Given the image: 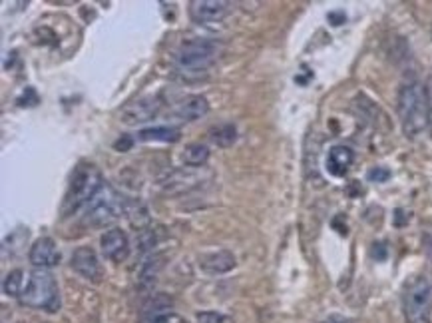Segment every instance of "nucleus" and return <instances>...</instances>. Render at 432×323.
<instances>
[{
  "label": "nucleus",
  "mask_w": 432,
  "mask_h": 323,
  "mask_svg": "<svg viewBox=\"0 0 432 323\" xmlns=\"http://www.w3.org/2000/svg\"><path fill=\"white\" fill-rule=\"evenodd\" d=\"M396 112L402 132L407 138H417L428 128L431 114H428V98H426V86L414 78L400 86L398 98H396Z\"/></svg>",
  "instance_id": "obj_1"
},
{
  "label": "nucleus",
  "mask_w": 432,
  "mask_h": 323,
  "mask_svg": "<svg viewBox=\"0 0 432 323\" xmlns=\"http://www.w3.org/2000/svg\"><path fill=\"white\" fill-rule=\"evenodd\" d=\"M104 188V178L102 172L98 170L96 164L92 162H80L74 167L70 182H68V190L64 194L62 200V215L78 214L82 208L94 200L98 191Z\"/></svg>",
  "instance_id": "obj_2"
},
{
  "label": "nucleus",
  "mask_w": 432,
  "mask_h": 323,
  "mask_svg": "<svg viewBox=\"0 0 432 323\" xmlns=\"http://www.w3.org/2000/svg\"><path fill=\"white\" fill-rule=\"evenodd\" d=\"M18 301L20 305L30 310L56 313L60 310V289L56 284V277L48 270H34L28 275V281L25 284Z\"/></svg>",
  "instance_id": "obj_3"
},
{
  "label": "nucleus",
  "mask_w": 432,
  "mask_h": 323,
  "mask_svg": "<svg viewBox=\"0 0 432 323\" xmlns=\"http://www.w3.org/2000/svg\"><path fill=\"white\" fill-rule=\"evenodd\" d=\"M219 44L207 38H192L185 40L174 54V66L180 74H204L211 68L217 60Z\"/></svg>",
  "instance_id": "obj_4"
},
{
  "label": "nucleus",
  "mask_w": 432,
  "mask_h": 323,
  "mask_svg": "<svg viewBox=\"0 0 432 323\" xmlns=\"http://www.w3.org/2000/svg\"><path fill=\"white\" fill-rule=\"evenodd\" d=\"M402 311L407 323H431L432 319V279L417 275L402 291Z\"/></svg>",
  "instance_id": "obj_5"
},
{
  "label": "nucleus",
  "mask_w": 432,
  "mask_h": 323,
  "mask_svg": "<svg viewBox=\"0 0 432 323\" xmlns=\"http://www.w3.org/2000/svg\"><path fill=\"white\" fill-rule=\"evenodd\" d=\"M124 214H126V198L112 186L104 184V188L94 196V200L86 205L84 220L90 226L104 227L120 220Z\"/></svg>",
  "instance_id": "obj_6"
},
{
  "label": "nucleus",
  "mask_w": 432,
  "mask_h": 323,
  "mask_svg": "<svg viewBox=\"0 0 432 323\" xmlns=\"http://www.w3.org/2000/svg\"><path fill=\"white\" fill-rule=\"evenodd\" d=\"M162 110V102L159 98L154 96H148V98H140V100H133L128 106H124L120 112V120L128 126H136V124H144L154 120Z\"/></svg>",
  "instance_id": "obj_7"
},
{
  "label": "nucleus",
  "mask_w": 432,
  "mask_h": 323,
  "mask_svg": "<svg viewBox=\"0 0 432 323\" xmlns=\"http://www.w3.org/2000/svg\"><path fill=\"white\" fill-rule=\"evenodd\" d=\"M229 6L225 0H193L190 2V16L195 24L209 26L221 23L228 16Z\"/></svg>",
  "instance_id": "obj_8"
},
{
  "label": "nucleus",
  "mask_w": 432,
  "mask_h": 323,
  "mask_svg": "<svg viewBox=\"0 0 432 323\" xmlns=\"http://www.w3.org/2000/svg\"><path fill=\"white\" fill-rule=\"evenodd\" d=\"M72 270L92 284H100L104 277V267L98 253L92 248H78L72 253Z\"/></svg>",
  "instance_id": "obj_9"
},
{
  "label": "nucleus",
  "mask_w": 432,
  "mask_h": 323,
  "mask_svg": "<svg viewBox=\"0 0 432 323\" xmlns=\"http://www.w3.org/2000/svg\"><path fill=\"white\" fill-rule=\"evenodd\" d=\"M100 246H102L104 258L114 263L126 262L128 255H130V239L118 227L108 229L100 239Z\"/></svg>",
  "instance_id": "obj_10"
},
{
  "label": "nucleus",
  "mask_w": 432,
  "mask_h": 323,
  "mask_svg": "<svg viewBox=\"0 0 432 323\" xmlns=\"http://www.w3.org/2000/svg\"><path fill=\"white\" fill-rule=\"evenodd\" d=\"M28 260L38 270H48L60 263V251L52 238H38L28 251Z\"/></svg>",
  "instance_id": "obj_11"
},
{
  "label": "nucleus",
  "mask_w": 432,
  "mask_h": 323,
  "mask_svg": "<svg viewBox=\"0 0 432 323\" xmlns=\"http://www.w3.org/2000/svg\"><path fill=\"white\" fill-rule=\"evenodd\" d=\"M199 267H202V272L209 275L228 274L235 267V255L228 250L207 251V253L199 255Z\"/></svg>",
  "instance_id": "obj_12"
},
{
  "label": "nucleus",
  "mask_w": 432,
  "mask_h": 323,
  "mask_svg": "<svg viewBox=\"0 0 432 323\" xmlns=\"http://www.w3.org/2000/svg\"><path fill=\"white\" fill-rule=\"evenodd\" d=\"M355 162V152L348 146H333L327 156V170L331 176L343 178Z\"/></svg>",
  "instance_id": "obj_13"
},
{
  "label": "nucleus",
  "mask_w": 432,
  "mask_h": 323,
  "mask_svg": "<svg viewBox=\"0 0 432 323\" xmlns=\"http://www.w3.org/2000/svg\"><path fill=\"white\" fill-rule=\"evenodd\" d=\"M209 112V102L205 96H190L185 98L183 102L178 104V108L174 110V116L185 122H193V120H199Z\"/></svg>",
  "instance_id": "obj_14"
},
{
  "label": "nucleus",
  "mask_w": 432,
  "mask_h": 323,
  "mask_svg": "<svg viewBox=\"0 0 432 323\" xmlns=\"http://www.w3.org/2000/svg\"><path fill=\"white\" fill-rule=\"evenodd\" d=\"M180 130L171 126H156V128H144L138 132L136 140L142 142H178L180 140Z\"/></svg>",
  "instance_id": "obj_15"
},
{
  "label": "nucleus",
  "mask_w": 432,
  "mask_h": 323,
  "mask_svg": "<svg viewBox=\"0 0 432 323\" xmlns=\"http://www.w3.org/2000/svg\"><path fill=\"white\" fill-rule=\"evenodd\" d=\"M181 160H183V164H185V166H190V167L204 166L205 162L209 160V148H207L205 144H199V142L188 144V146H185V150H183V154H181Z\"/></svg>",
  "instance_id": "obj_16"
},
{
  "label": "nucleus",
  "mask_w": 432,
  "mask_h": 323,
  "mask_svg": "<svg viewBox=\"0 0 432 323\" xmlns=\"http://www.w3.org/2000/svg\"><path fill=\"white\" fill-rule=\"evenodd\" d=\"M162 260H164V258H162L159 253H154L152 258H148L145 262H142L140 274H138V281H140L142 286L148 287L156 281V275L159 274V270H162V265H164Z\"/></svg>",
  "instance_id": "obj_17"
},
{
  "label": "nucleus",
  "mask_w": 432,
  "mask_h": 323,
  "mask_svg": "<svg viewBox=\"0 0 432 323\" xmlns=\"http://www.w3.org/2000/svg\"><path fill=\"white\" fill-rule=\"evenodd\" d=\"M209 138L219 148H229L237 140V130H235L233 124H219V126L209 130Z\"/></svg>",
  "instance_id": "obj_18"
},
{
  "label": "nucleus",
  "mask_w": 432,
  "mask_h": 323,
  "mask_svg": "<svg viewBox=\"0 0 432 323\" xmlns=\"http://www.w3.org/2000/svg\"><path fill=\"white\" fill-rule=\"evenodd\" d=\"M25 272L22 270H13L2 281V291L8 298H20V293L25 289Z\"/></svg>",
  "instance_id": "obj_19"
},
{
  "label": "nucleus",
  "mask_w": 432,
  "mask_h": 323,
  "mask_svg": "<svg viewBox=\"0 0 432 323\" xmlns=\"http://www.w3.org/2000/svg\"><path fill=\"white\" fill-rule=\"evenodd\" d=\"M197 322L199 323H225L228 317L217 313V311H204V313H197Z\"/></svg>",
  "instance_id": "obj_20"
},
{
  "label": "nucleus",
  "mask_w": 432,
  "mask_h": 323,
  "mask_svg": "<svg viewBox=\"0 0 432 323\" xmlns=\"http://www.w3.org/2000/svg\"><path fill=\"white\" fill-rule=\"evenodd\" d=\"M388 178H391V170H388V167L377 166L369 172V179H371V182H379V184H381V182H386Z\"/></svg>",
  "instance_id": "obj_21"
},
{
  "label": "nucleus",
  "mask_w": 432,
  "mask_h": 323,
  "mask_svg": "<svg viewBox=\"0 0 432 323\" xmlns=\"http://www.w3.org/2000/svg\"><path fill=\"white\" fill-rule=\"evenodd\" d=\"M133 144V138H130V136H124V138H120L118 142L114 144V148L118 150V152H128L130 148H132Z\"/></svg>",
  "instance_id": "obj_22"
},
{
  "label": "nucleus",
  "mask_w": 432,
  "mask_h": 323,
  "mask_svg": "<svg viewBox=\"0 0 432 323\" xmlns=\"http://www.w3.org/2000/svg\"><path fill=\"white\" fill-rule=\"evenodd\" d=\"M426 98H428V114H431L428 126H431L432 130V72H431V78H428V84H426Z\"/></svg>",
  "instance_id": "obj_23"
},
{
  "label": "nucleus",
  "mask_w": 432,
  "mask_h": 323,
  "mask_svg": "<svg viewBox=\"0 0 432 323\" xmlns=\"http://www.w3.org/2000/svg\"><path fill=\"white\" fill-rule=\"evenodd\" d=\"M321 323H355V322H353V319H347V317H341V315H331V317H327V319Z\"/></svg>",
  "instance_id": "obj_24"
}]
</instances>
